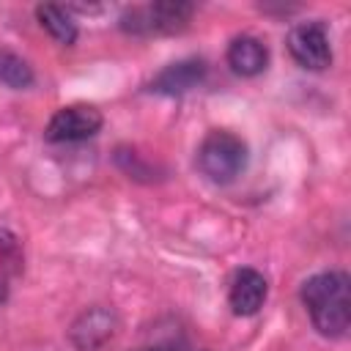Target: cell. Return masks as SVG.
I'll use <instances>...</instances> for the list:
<instances>
[{
	"label": "cell",
	"instance_id": "obj_8",
	"mask_svg": "<svg viewBox=\"0 0 351 351\" xmlns=\"http://www.w3.org/2000/svg\"><path fill=\"white\" fill-rule=\"evenodd\" d=\"M266 293H269V282L266 277L258 271V269H239L230 280V288H228V302H230V310L236 315H255L263 302H266Z\"/></svg>",
	"mask_w": 351,
	"mask_h": 351
},
{
	"label": "cell",
	"instance_id": "obj_5",
	"mask_svg": "<svg viewBox=\"0 0 351 351\" xmlns=\"http://www.w3.org/2000/svg\"><path fill=\"white\" fill-rule=\"evenodd\" d=\"M101 123L104 118L93 104H69L55 110L44 129V137L47 143H80L93 137L101 129Z\"/></svg>",
	"mask_w": 351,
	"mask_h": 351
},
{
	"label": "cell",
	"instance_id": "obj_11",
	"mask_svg": "<svg viewBox=\"0 0 351 351\" xmlns=\"http://www.w3.org/2000/svg\"><path fill=\"white\" fill-rule=\"evenodd\" d=\"M36 74L30 69V63L8 49H0V85L11 88V90H27L33 85Z\"/></svg>",
	"mask_w": 351,
	"mask_h": 351
},
{
	"label": "cell",
	"instance_id": "obj_7",
	"mask_svg": "<svg viewBox=\"0 0 351 351\" xmlns=\"http://www.w3.org/2000/svg\"><path fill=\"white\" fill-rule=\"evenodd\" d=\"M206 71L208 66L203 58H181L176 63H167L162 71H156L148 82V90L162 96H184L206 80Z\"/></svg>",
	"mask_w": 351,
	"mask_h": 351
},
{
	"label": "cell",
	"instance_id": "obj_9",
	"mask_svg": "<svg viewBox=\"0 0 351 351\" xmlns=\"http://www.w3.org/2000/svg\"><path fill=\"white\" fill-rule=\"evenodd\" d=\"M225 58H228L230 71L239 77H258L269 66V49L255 36H236L228 44Z\"/></svg>",
	"mask_w": 351,
	"mask_h": 351
},
{
	"label": "cell",
	"instance_id": "obj_4",
	"mask_svg": "<svg viewBox=\"0 0 351 351\" xmlns=\"http://www.w3.org/2000/svg\"><path fill=\"white\" fill-rule=\"evenodd\" d=\"M288 52L291 58L307 69V71H324L332 66V44H329V30L321 19L310 22H296L288 30Z\"/></svg>",
	"mask_w": 351,
	"mask_h": 351
},
{
	"label": "cell",
	"instance_id": "obj_1",
	"mask_svg": "<svg viewBox=\"0 0 351 351\" xmlns=\"http://www.w3.org/2000/svg\"><path fill=\"white\" fill-rule=\"evenodd\" d=\"M299 299L324 337H343L351 324V280L346 271H318L302 282Z\"/></svg>",
	"mask_w": 351,
	"mask_h": 351
},
{
	"label": "cell",
	"instance_id": "obj_12",
	"mask_svg": "<svg viewBox=\"0 0 351 351\" xmlns=\"http://www.w3.org/2000/svg\"><path fill=\"white\" fill-rule=\"evenodd\" d=\"M115 165L134 181H154L156 178V165L143 159V154H137L129 145H118L115 148Z\"/></svg>",
	"mask_w": 351,
	"mask_h": 351
},
{
	"label": "cell",
	"instance_id": "obj_13",
	"mask_svg": "<svg viewBox=\"0 0 351 351\" xmlns=\"http://www.w3.org/2000/svg\"><path fill=\"white\" fill-rule=\"evenodd\" d=\"M0 258L3 261H8V258L16 261L19 258V241L8 228H0Z\"/></svg>",
	"mask_w": 351,
	"mask_h": 351
},
{
	"label": "cell",
	"instance_id": "obj_2",
	"mask_svg": "<svg viewBox=\"0 0 351 351\" xmlns=\"http://www.w3.org/2000/svg\"><path fill=\"white\" fill-rule=\"evenodd\" d=\"M247 159H250V151H247V143L228 132V129H211L200 145H197V170L211 181V184H230L236 181L244 167H247Z\"/></svg>",
	"mask_w": 351,
	"mask_h": 351
},
{
	"label": "cell",
	"instance_id": "obj_3",
	"mask_svg": "<svg viewBox=\"0 0 351 351\" xmlns=\"http://www.w3.org/2000/svg\"><path fill=\"white\" fill-rule=\"evenodd\" d=\"M195 5L186 0H159L129 8L121 16V30L132 36H176L189 27Z\"/></svg>",
	"mask_w": 351,
	"mask_h": 351
},
{
	"label": "cell",
	"instance_id": "obj_15",
	"mask_svg": "<svg viewBox=\"0 0 351 351\" xmlns=\"http://www.w3.org/2000/svg\"><path fill=\"white\" fill-rule=\"evenodd\" d=\"M5 296H8V285H5V277L0 274V302H5Z\"/></svg>",
	"mask_w": 351,
	"mask_h": 351
},
{
	"label": "cell",
	"instance_id": "obj_6",
	"mask_svg": "<svg viewBox=\"0 0 351 351\" xmlns=\"http://www.w3.org/2000/svg\"><path fill=\"white\" fill-rule=\"evenodd\" d=\"M115 329H118L115 310L104 307V304H93L74 318V324L69 329V340L77 351H99L104 343L112 340Z\"/></svg>",
	"mask_w": 351,
	"mask_h": 351
},
{
	"label": "cell",
	"instance_id": "obj_10",
	"mask_svg": "<svg viewBox=\"0 0 351 351\" xmlns=\"http://www.w3.org/2000/svg\"><path fill=\"white\" fill-rule=\"evenodd\" d=\"M36 19H38V25H41L58 44H63V47H71V44L77 41V36H80L77 22H74V16H71V11H69L66 5L41 3V5H36Z\"/></svg>",
	"mask_w": 351,
	"mask_h": 351
},
{
	"label": "cell",
	"instance_id": "obj_14",
	"mask_svg": "<svg viewBox=\"0 0 351 351\" xmlns=\"http://www.w3.org/2000/svg\"><path fill=\"white\" fill-rule=\"evenodd\" d=\"M137 351H181L176 343H156V346H145V348H137Z\"/></svg>",
	"mask_w": 351,
	"mask_h": 351
}]
</instances>
